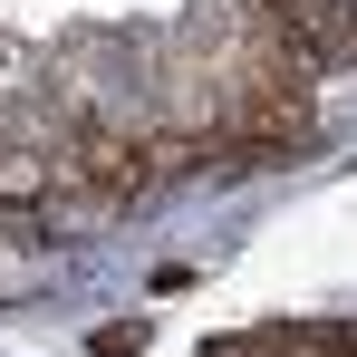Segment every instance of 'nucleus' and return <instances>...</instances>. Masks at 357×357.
Listing matches in <instances>:
<instances>
[{"mask_svg": "<svg viewBox=\"0 0 357 357\" xmlns=\"http://www.w3.org/2000/svg\"><path fill=\"white\" fill-rule=\"evenodd\" d=\"M145 145H126L116 126H77L68 145H49V165H59V193L68 203H87V213H107V203H135L155 165H135Z\"/></svg>", "mask_w": 357, "mask_h": 357, "instance_id": "obj_1", "label": "nucleus"}, {"mask_svg": "<svg viewBox=\"0 0 357 357\" xmlns=\"http://www.w3.org/2000/svg\"><path fill=\"white\" fill-rule=\"evenodd\" d=\"M59 193V165L49 155H20V145H0V213H20V203H49Z\"/></svg>", "mask_w": 357, "mask_h": 357, "instance_id": "obj_4", "label": "nucleus"}, {"mask_svg": "<svg viewBox=\"0 0 357 357\" xmlns=\"http://www.w3.org/2000/svg\"><path fill=\"white\" fill-rule=\"evenodd\" d=\"M203 357H357V328L338 319H271V328H232V338H213Z\"/></svg>", "mask_w": 357, "mask_h": 357, "instance_id": "obj_2", "label": "nucleus"}, {"mask_svg": "<svg viewBox=\"0 0 357 357\" xmlns=\"http://www.w3.org/2000/svg\"><path fill=\"white\" fill-rule=\"evenodd\" d=\"M87 348H97V357H135V348H145V319H107Z\"/></svg>", "mask_w": 357, "mask_h": 357, "instance_id": "obj_6", "label": "nucleus"}, {"mask_svg": "<svg viewBox=\"0 0 357 357\" xmlns=\"http://www.w3.org/2000/svg\"><path fill=\"white\" fill-rule=\"evenodd\" d=\"M39 280H49V261H39V251H29V232L0 213V299H29Z\"/></svg>", "mask_w": 357, "mask_h": 357, "instance_id": "obj_5", "label": "nucleus"}, {"mask_svg": "<svg viewBox=\"0 0 357 357\" xmlns=\"http://www.w3.org/2000/svg\"><path fill=\"white\" fill-rule=\"evenodd\" d=\"M271 20L319 68H357V0H271Z\"/></svg>", "mask_w": 357, "mask_h": 357, "instance_id": "obj_3", "label": "nucleus"}]
</instances>
